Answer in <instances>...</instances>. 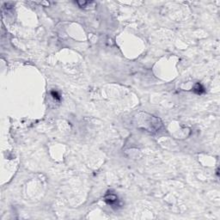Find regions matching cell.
<instances>
[{
	"mask_svg": "<svg viewBox=\"0 0 220 220\" xmlns=\"http://www.w3.org/2000/svg\"><path fill=\"white\" fill-rule=\"evenodd\" d=\"M104 200L113 207L116 205H118V197L111 192H107L106 193V195L104 196Z\"/></svg>",
	"mask_w": 220,
	"mask_h": 220,
	"instance_id": "6da1fadb",
	"label": "cell"
},
{
	"mask_svg": "<svg viewBox=\"0 0 220 220\" xmlns=\"http://www.w3.org/2000/svg\"><path fill=\"white\" fill-rule=\"evenodd\" d=\"M193 91L195 93V94H198V95H201L203 93H205V89L204 87L199 83H197L194 87L193 88Z\"/></svg>",
	"mask_w": 220,
	"mask_h": 220,
	"instance_id": "7a4b0ae2",
	"label": "cell"
},
{
	"mask_svg": "<svg viewBox=\"0 0 220 220\" xmlns=\"http://www.w3.org/2000/svg\"><path fill=\"white\" fill-rule=\"evenodd\" d=\"M51 94H52V95L53 96V98H55V99H57V100H59V99H60L59 95L58 94V92H56V91H52Z\"/></svg>",
	"mask_w": 220,
	"mask_h": 220,
	"instance_id": "3957f363",
	"label": "cell"
}]
</instances>
